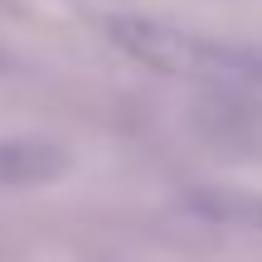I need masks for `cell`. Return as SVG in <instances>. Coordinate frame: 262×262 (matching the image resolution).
Returning <instances> with one entry per match:
<instances>
[{
    "label": "cell",
    "instance_id": "cell-1",
    "mask_svg": "<svg viewBox=\"0 0 262 262\" xmlns=\"http://www.w3.org/2000/svg\"><path fill=\"white\" fill-rule=\"evenodd\" d=\"M107 39L131 63L150 68V73L209 83V88H233V93L238 88H262V44L199 34V29H180V25L146 19V15L107 19Z\"/></svg>",
    "mask_w": 262,
    "mask_h": 262
},
{
    "label": "cell",
    "instance_id": "cell-2",
    "mask_svg": "<svg viewBox=\"0 0 262 262\" xmlns=\"http://www.w3.org/2000/svg\"><path fill=\"white\" fill-rule=\"evenodd\" d=\"M68 170H73V156L58 141L0 136V189H39V185L63 180Z\"/></svg>",
    "mask_w": 262,
    "mask_h": 262
},
{
    "label": "cell",
    "instance_id": "cell-3",
    "mask_svg": "<svg viewBox=\"0 0 262 262\" xmlns=\"http://www.w3.org/2000/svg\"><path fill=\"white\" fill-rule=\"evenodd\" d=\"M185 209L204 224L219 228H243V233H262V194L257 189H233V185H199L185 194Z\"/></svg>",
    "mask_w": 262,
    "mask_h": 262
}]
</instances>
